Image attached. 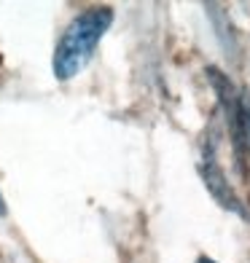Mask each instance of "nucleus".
<instances>
[{
  "label": "nucleus",
  "mask_w": 250,
  "mask_h": 263,
  "mask_svg": "<svg viewBox=\"0 0 250 263\" xmlns=\"http://www.w3.org/2000/svg\"><path fill=\"white\" fill-rule=\"evenodd\" d=\"M0 215H6V201H3V194H0Z\"/></svg>",
  "instance_id": "obj_5"
},
{
  "label": "nucleus",
  "mask_w": 250,
  "mask_h": 263,
  "mask_svg": "<svg viewBox=\"0 0 250 263\" xmlns=\"http://www.w3.org/2000/svg\"><path fill=\"white\" fill-rule=\"evenodd\" d=\"M194 263H218V260H212L210 255H199V258H197Z\"/></svg>",
  "instance_id": "obj_4"
},
{
  "label": "nucleus",
  "mask_w": 250,
  "mask_h": 263,
  "mask_svg": "<svg viewBox=\"0 0 250 263\" xmlns=\"http://www.w3.org/2000/svg\"><path fill=\"white\" fill-rule=\"evenodd\" d=\"M202 177H205V185L212 194V199L218 201L221 207L231 210V212H240L245 215L242 210V201L237 199V194L231 191V185L226 183V175H223V166L218 161V153H216V137H207L205 142V156H202Z\"/></svg>",
  "instance_id": "obj_2"
},
{
  "label": "nucleus",
  "mask_w": 250,
  "mask_h": 263,
  "mask_svg": "<svg viewBox=\"0 0 250 263\" xmlns=\"http://www.w3.org/2000/svg\"><path fill=\"white\" fill-rule=\"evenodd\" d=\"M242 129H245V145L250 151V102L247 97H242Z\"/></svg>",
  "instance_id": "obj_3"
},
{
  "label": "nucleus",
  "mask_w": 250,
  "mask_h": 263,
  "mask_svg": "<svg viewBox=\"0 0 250 263\" xmlns=\"http://www.w3.org/2000/svg\"><path fill=\"white\" fill-rule=\"evenodd\" d=\"M113 25V8L111 6H92L70 22L65 32L59 35L51 57V70L57 81L76 78L83 67L92 62L100 41Z\"/></svg>",
  "instance_id": "obj_1"
}]
</instances>
